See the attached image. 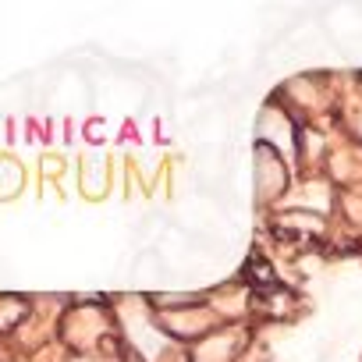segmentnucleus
I'll return each mask as SVG.
<instances>
[{
    "label": "nucleus",
    "mask_w": 362,
    "mask_h": 362,
    "mask_svg": "<svg viewBox=\"0 0 362 362\" xmlns=\"http://www.w3.org/2000/svg\"><path fill=\"white\" fill-rule=\"evenodd\" d=\"M25 185V174L11 156H0V199H15Z\"/></svg>",
    "instance_id": "f257e3e1"
}]
</instances>
